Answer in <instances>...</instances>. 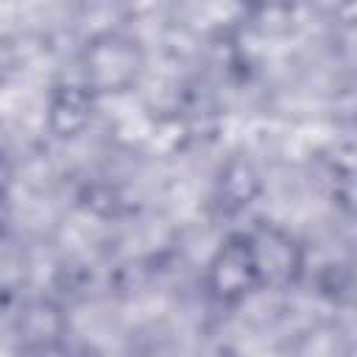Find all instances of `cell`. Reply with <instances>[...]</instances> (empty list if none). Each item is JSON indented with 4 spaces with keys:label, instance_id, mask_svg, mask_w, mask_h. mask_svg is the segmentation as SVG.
<instances>
[{
    "label": "cell",
    "instance_id": "3957f363",
    "mask_svg": "<svg viewBox=\"0 0 357 357\" xmlns=\"http://www.w3.org/2000/svg\"><path fill=\"white\" fill-rule=\"evenodd\" d=\"M95 92L86 84H67L59 86L50 98V128L56 137H75L92 117Z\"/></svg>",
    "mask_w": 357,
    "mask_h": 357
},
{
    "label": "cell",
    "instance_id": "6da1fadb",
    "mask_svg": "<svg viewBox=\"0 0 357 357\" xmlns=\"http://www.w3.org/2000/svg\"><path fill=\"white\" fill-rule=\"evenodd\" d=\"M262 265L251 231H231L215 248L206 265V290L220 304H240L251 293L262 290Z\"/></svg>",
    "mask_w": 357,
    "mask_h": 357
},
{
    "label": "cell",
    "instance_id": "277c9868",
    "mask_svg": "<svg viewBox=\"0 0 357 357\" xmlns=\"http://www.w3.org/2000/svg\"><path fill=\"white\" fill-rule=\"evenodd\" d=\"M8 187H11V167H8L6 156L0 153V198H6Z\"/></svg>",
    "mask_w": 357,
    "mask_h": 357
},
{
    "label": "cell",
    "instance_id": "7a4b0ae2",
    "mask_svg": "<svg viewBox=\"0 0 357 357\" xmlns=\"http://www.w3.org/2000/svg\"><path fill=\"white\" fill-rule=\"evenodd\" d=\"M134 45L120 36L98 39L86 50V86L98 92H123L137 78Z\"/></svg>",
    "mask_w": 357,
    "mask_h": 357
},
{
    "label": "cell",
    "instance_id": "5b68a950",
    "mask_svg": "<svg viewBox=\"0 0 357 357\" xmlns=\"http://www.w3.org/2000/svg\"><path fill=\"white\" fill-rule=\"evenodd\" d=\"M240 3H248V6H257V3H265V0H240Z\"/></svg>",
    "mask_w": 357,
    "mask_h": 357
}]
</instances>
